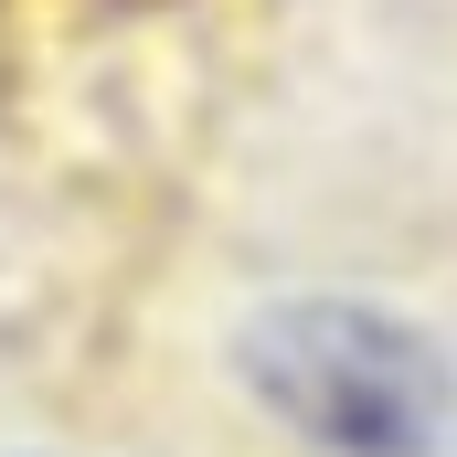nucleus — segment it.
I'll return each mask as SVG.
<instances>
[{"label": "nucleus", "instance_id": "f257e3e1", "mask_svg": "<svg viewBox=\"0 0 457 457\" xmlns=\"http://www.w3.org/2000/svg\"><path fill=\"white\" fill-rule=\"evenodd\" d=\"M224 394L287 457H457V341L372 287H266L224 320Z\"/></svg>", "mask_w": 457, "mask_h": 457}, {"label": "nucleus", "instance_id": "f03ea898", "mask_svg": "<svg viewBox=\"0 0 457 457\" xmlns=\"http://www.w3.org/2000/svg\"><path fill=\"white\" fill-rule=\"evenodd\" d=\"M11 457H75V447H11Z\"/></svg>", "mask_w": 457, "mask_h": 457}]
</instances>
